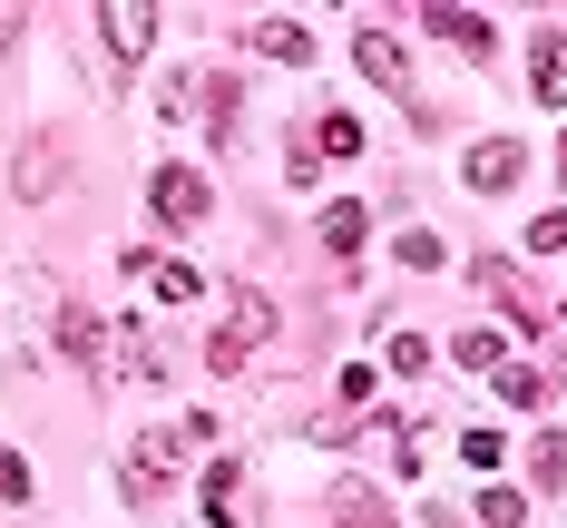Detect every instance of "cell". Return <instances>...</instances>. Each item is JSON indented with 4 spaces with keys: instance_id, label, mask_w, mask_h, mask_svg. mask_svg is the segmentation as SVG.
I'll return each instance as SVG.
<instances>
[{
    "instance_id": "cell-1",
    "label": "cell",
    "mask_w": 567,
    "mask_h": 528,
    "mask_svg": "<svg viewBox=\"0 0 567 528\" xmlns=\"http://www.w3.org/2000/svg\"><path fill=\"white\" fill-rule=\"evenodd\" d=\"M265 333H275V303H265V293H235V313L216 323V343H206V362H216V372H245Z\"/></svg>"
},
{
    "instance_id": "cell-2",
    "label": "cell",
    "mask_w": 567,
    "mask_h": 528,
    "mask_svg": "<svg viewBox=\"0 0 567 528\" xmlns=\"http://www.w3.org/2000/svg\"><path fill=\"white\" fill-rule=\"evenodd\" d=\"M147 196H157V226H196V216H206V176L196 167H157Z\"/></svg>"
},
{
    "instance_id": "cell-3",
    "label": "cell",
    "mask_w": 567,
    "mask_h": 528,
    "mask_svg": "<svg viewBox=\"0 0 567 528\" xmlns=\"http://www.w3.org/2000/svg\"><path fill=\"white\" fill-rule=\"evenodd\" d=\"M99 40H109L117 69H137V59H147V40H157V10H99Z\"/></svg>"
},
{
    "instance_id": "cell-4",
    "label": "cell",
    "mask_w": 567,
    "mask_h": 528,
    "mask_svg": "<svg viewBox=\"0 0 567 528\" xmlns=\"http://www.w3.org/2000/svg\"><path fill=\"white\" fill-rule=\"evenodd\" d=\"M167 479H176V431H147V441L127 451V489H137V499H157Z\"/></svg>"
},
{
    "instance_id": "cell-5",
    "label": "cell",
    "mask_w": 567,
    "mask_h": 528,
    "mask_svg": "<svg viewBox=\"0 0 567 528\" xmlns=\"http://www.w3.org/2000/svg\"><path fill=\"white\" fill-rule=\"evenodd\" d=\"M528 89H538L548 108H567V30H548V40H538V59H528Z\"/></svg>"
},
{
    "instance_id": "cell-6",
    "label": "cell",
    "mask_w": 567,
    "mask_h": 528,
    "mask_svg": "<svg viewBox=\"0 0 567 528\" xmlns=\"http://www.w3.org/2000/svg\"><path fill=\"white\" fill-rule=\"evenodd\" d=\"M352 59L372 69V89H401L411 69H401V50H392V30H352Z\"/></svg>"
},
{
    "instance_id": "cell-7",
    "label": "cell",
    "mask_w": 567,
    "mask_h": 528,
    "mask_svg": "<svg viewBox=\"0 0 567 528\" xmlns=\"http://www.w3.org/2000/svg\"><path fill=\"white\" fill-rule=\"evenodd\" d=\"M127 275H147L167 303H196V293H206V284H196V265H167V255H127Z\"/></svg>"
},
{
    "instance_id": "cell-8",
    "label": "cell",
    "mask_w": 567,
    "mask_h": 528,
    "mask_svg": "<svg viewBox=\"0 0 567 528\" xmlns=\"http://www.w3.org/2000/svg\"><path fill=\"white\" fill-rule=\"evenodd\" d=\"M470 186H480V196L518 186V147H509V137H499V147H470Z\"/></svg>"
},
{
    "instance_id": "cell-9",
    "label": "cell",
    "mask_w": 567,
    "mask_h": 528,
    "mask_svg": "<svg viewBox=\"0 0 567 528\" xmlns=\"http://www.w3.org/2000/svg\"><path fill=\"white\" fill-rule=\"evenodd\" d=\"M431 30H441V40H460V50H480V59H489V40H499L480 10H431Z\"/></svg>"
},
{
    "instance_id": "cell-10",
    "label": "cell",
    "mask_w": 567,
    "mask_h": 528,
    "mask_svg": "<svg viewBox=\"0 0 567 528\" xmlns=\"http://www.w3.org/2000/svg\"><path fill=\"white\" fill-rule=\"evenodd\" d=\"M59 343L79 352V362H89V372H99V362H109V333H99V323H89V313H59Z\"/></svg>"
},
{
    "instance_id": "cell-11",
    "label": "cell",
    "mask_w": 567,
    "mask_h": 528,
    "mask_svg": "<svg viewBox=\"0 0 567 528\" xmlns=\"http://www.w3.org/2000/svg\"><path fill=\"white\" fill-rule=\"evenodd\" d=\"M255 50L265 59H303L313 40H303V20H255Z\"/></svg>"
},
{
    "instance_id": "cell-12",
    "label": "cell",
    "mask_w": 567,
    "mask_h": 528,
    "mask_svg": "<svg viewBox=\"0 0 567 528\" xmlns=\"http://www.w3.org/2000/svg\"><path fill=\"white\" fill-rule=\"evenodd\" d=\"M489 392H499L509 411H538V402H548V382H538V372H509V362H499V382H489Z\"/></svg>"
},
{
    "instance_id": "cell-13",
    "label": "cell",
    "mask_w": 567,
    "mask_h": 528,
    "mask_svg": "<svg viewBox=\"0 0 567 528\" xmlns=\"http://www.w3.org/2000/svg\"><path fill=\"white\" fill-rule=\"evenodd\" d=\"M362 226H372L362 206H333V216H323V235H333V255H362Z\"/></svg>"
},
{
    "instance_id": "cell-14",
    "label": "cell",
    "mask_w": 567,
    "mask_h": 528,
    "mask_svg": "<svg viewBox=\"0 0 567 528\" xmlns=\"http://www.w3.org/2000/svg\"><path fill=\"white\" fill-rule=\"evenodd\" d=\"M528 479H538V489H567V441H538V451H528Z\"/></svg>"
},
{
    "instance_id": "cell-15",
    "label": "cell",
    "mask_w": 567,
    "mask_h": 528,
    "mask_svg": "<svg viewBox=\"0 0 567 528\" xmlns=\"http://www.w3.org/2000/svg\"><path fill=\"white\" fill-rule=\"evenodd\" d=\"M460 362H470V372H499V362H509V352H499V333H460Z\"/></svg>"
},
{
    "instance_id": "cell-16",
    "label": "cell",
    "mask_w": 567,
    "mask_h": 528,
    "mask_svg": "<svg viewBox=\"0 0 567 528\" xmlns=\"http://www.w3.org/2000/svg\"><path fill=\"white\" fill-rule=\"evenodd\" d=\"M480 519H489V528H528V499H518V489H489Z\"/></svg>"
},
{
    "instance_id": "cell-17",
    "label": "cell",
    "mask_w": 567,
    "mask_h": 528,
    "mask_svg": "<svg viewBox=\"0 0 567 528\" xmlns=\"http://www.w3.org/2000/svg\"><path fill=\"white\" fill-rule=\"evenodd\" d=\"M313 157H362V127H352V117H323V147H313Z\"/></svg>"
},
{
    "instance_id": "cell-18",
    "label": "cell",
    "mask_w": 567,
    "mask_h": 528,
    "mask_svg": "<svg viewBox=\"0 0 567 528\" xmlns=\"http://www.w3.org/2000/svg\"><path fill=\"white\" fill-rule=\"evenodd\" d=\"M460 460H470V469H499L509 451H499V431H470V441H460Z\"/></svg>"
},
{
    "instance_id": "cell-19",
    "label": "cell",
    "mask_w": 567,
    "mask_h": 528,
    "mask_svg": "<svg viewBox=\"0 0 567 528\" xmlns=\"http://www.w3.org/2000/svg\"><path fill=\"white\" fill-rule=\"evenodd\" d=\"M342 528H382V499L372 489H342Z\"/></svg>"
},
{
    "instance_id": "cell-20",
    "label": "cell",
    "mask_w": 567,
    "mask_h": 528,
    "mask_svg": "<svg viewBox=\"0 0 567 528\" xmlns=\"http://www.w3.org/2000/svg\"><path fill=\"white\" fill-rule=\"evenodd\" d=\"M528 245H548V255H567V206H548V216L528 226Z\"/></svg>"
},
{
    "instance_id": "cell-21",
    "label": "cell",
    "mask_w": 567,
    "mask_h": 528,
    "mask_svg": "<svg viewBox=\"0 0 567 528\" xmlns=\"http://www.w3.org/2000/svg\"><path fill=\"white\" fill-rule=\"evenodd\" d=\"M10 40H20V10H0V50H10Z\"/></svg>"
},
{
    "instance_id": "cell-22",
    "label": "cell",
    "mask_w": 567,
    "mask_h": 528,
    "mask_svg": "<svg viewBox=\"0 0 567 528\" xmlns=\"http://www.w3.org/2000/svg\"><path fill=\"white\" fill-rule=\"evenodd\" d=\"M558 176H567V157H558Z\"/></svg>"
},
{
    "instance_id": "cell-23",
    "label": "cell",
    "mask_w": 567,
    "mask_h": 528,
    "mask_svg": "<svg viewBox=\"0 0 567 528\" xmlns=\"http://www.w3.org/2000/svg\"><path fill=\"white\" fill-rule=\"evenodd\" d=\"M558 303H567V293H558Z\"/></svg>"
}]
</instances>
